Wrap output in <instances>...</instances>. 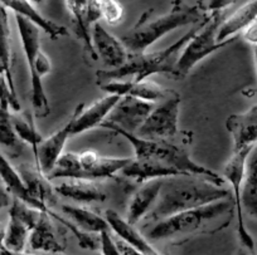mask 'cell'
Here are the masks:
<instances>
[{"label": "cell", "mask_w": 257, "mask_h": 255, "mask_svg": "<svg viewBox=\"0 0 257 255\" xmlns=\"http://www.w3.org/2000/svg\"><path fill=\"white\" fill-rule=\"evenodd\" d=\"M164 179H155L140 184V187L135 190L132 197L128 199L126 209V221L132 225H137L144 217L148 216L157 200L159 197Z\"/></svg>", "instance_id": "16"}, {"label": "cell", "mask_w": 257, "mask_h": 255, "mask_svg": "<svg viewBox=\"0 0 257 255\" xmlns=\"http://www.w3.org/2000/svg\"><path fill=\"white\" fill-rule=\"evenodd\" d=\"M207 17L199 11L198 7H177L170 13L152 21H149L148 13H145L134 28L123 34L121 42L128 53H144L155 42L170 32L189 24L201 23Z\"/></svg>", "instance_id": "5"}, {"label": "cell", "mask_w": 257, "mask_h": 255, "mask_svg": "<svg viewBox=\"0 0 257 255\" xmlns=\"http://www.w3.org/2000/svg\"><path fill=\"white\" fill-rule=\"evenodd\" d=\"M83 107H85L83 103L78 105L72 112V115L70 116L66 125L61 130L56 131L53 135L49 136L48 138L42 141L38 145V147L33 150L34 157H36V163L41 167V170L47 176L52 171V168L54 167L59 156L63 153L64 146H66L67 141L70 140V137H72L73 123H75L76 117H77V115Z\"/></svg>", "instance_id": "12"}, {"label": "cell", "mask_w": 257, "mask_h": 255, "mask_svg": "<svg viewBox=\"0 0 257 255\" xmlns=\"http://www.w3.org/2000/svg\"><path fill=\"white\" fill-rule=\"evenodd\" d=\"M203 22H201L196 28L190 29L179 41L173 43L168 48L157 52H149V53L147 52L137 54L128 53L127 62L123 66L111 69V71L97 72L96 77H97L98 84L110 81H120L126 77H133V81L140 82L148 79L154 74L175 76V64L178 61V54L187 46L188 42L196 36L197 32L203 26Z\"/></svg>", "instance_id": "3"}, {"label": "cell", "mask_w": 257, "mask_h": 255, "mask_svg": "<svg viewBox=\"0 0 257 255\" xmlns=\"http://www.w3.org/2000/svg\"><path fill=\"white\" fill-rule=\"evenodd\" d=\"M16 22L31 72L32 106L34 115L38 118H44L51 113L48 97L43 86V77L47 76L52 69L51 59L41 48L42 29L19 14H16Z\"/></svg>", "instance_id": "6"}, {"label": "cell", "mask_w": 257, "mask_h": 255, "mask_svg": "<svg viewBox=\"0 0 257 255\" xmlns=\"http://www.w3.org/2000/svg\"><path fill=\"white\" fill-rule=\"evenodd\" d=\"M46 255H63V254H46Z\"/></svg>", "instance_id": "48"}, {"label": "cell", "mask_w": 257, "mask_h": 255, "mask_svg": "<svg viewBox=\"0 0 257 255\" xmlns=\"http://www.w3.org/2000/svg\"><path fill=\"white\" fill-rule=\"evenodd\" d=\"M101 18L110 26L121 23L123 18V8L118 0H95Z\"/></svg>", "instance_id": "33"}, {"label": "cell", "mask_w": 257, "mask_h": 255, "mask_svg": "<svg viewBox=\"0 0 257 255\" xmlns=\"http://www.w3.org/2000/svg\"><path fill=\"white\" fill-rule=\"evenodd\" d=\"M11 115V111H4L0 108V146L19 155L24 142H22L14 130Z\"/></svg>", "instance_id": "31"}, {"label": "cell", "mask_w": 257, "mask_h": 255, "mask_svg": "<svg viewBox=\"0 0 257 255\" xmlns=\"http://www.w3.org/2000/svg\"><path fill=\"white\" fill-rule=\"evenodd\" d=\"M100 88L108 95L117 96H132V97L140 98L148 102L157 103L158 101H163L172 93L173 90L162 87L160 84L150 81L149 78L144 81H110L100 84Z\"/></svg>", "instance_id": "14"}, {"label": "cell", "mask_w": 257, "mask_h": 255, "mask_svg": "<svg viewBox=\"0 0 257 255\" xmlns=\"http://www.w3.org/2000/svg\"><path fill=\"white\" fill-rule=\"evenodd\" d=\"M115 240H116V244H117L121 255H145V254H143V252L138 251V250L134 249L132 245H128L127 242H125L122 239H120L118 236H115Z\"/></svg>", "instance_id": "37"}, {"label": "cell", "mask_w": 257, "mask_h": 255, "mask_svg": "<svg viewBox=\"0 0 257 255\" xmlns=\"http://www.w3.org/2000/svg\"><path fill=\"white\" fill-rule=\"evenodd\" d=\"M18 171L28 189L29 194L34 200L42 204L43 206L51 209V206L57 204L58 201V194L51 180L41 170L38 165H29L23 163L18 167Z\"/></svg>", "instance_id": "15"}, {"label": "cell", "mask_w": 257, "mask_h": 255, "mask_svg": "<svg viewBox=\"0 0 257 255\" xmlns=\"http://www.w3.org/2000/svg\"><path fill=\"white\" fill-rule=\"evenodd\" d=\"M253 54H254V63H256V69H257V44L253 46Z\"/></svg>", "instance_id": "43"}, {"label": "cell", "mask_w": 257, "mask_h": 255, "mask_svg": "<svg viewBox=\"0 0 257 255\" xmlns=\"http://www.w3.org/2000/svg\"><path fill=\"white\" fill-rule=\"evenodd\" d=\"M0 180L6 185L9 192L13 195V197H18V199L23 200L24 202L36 207V209L41 210V211H48L49 210L48 207L39 204L37 200H34L31 196L21 174H19L18 168H16L12 165L11 161L6 157V155L2 151H0Z\"/></svg>", "instance_id": "25"}, {"label": "cell", "mask_w": 257, "mask_h": 255, "mask_svg": "<svg viewBox=\"0 0 257 255\" xmlns=\"http://www.w3.org/2000/svg\"><path fill=\"white\" fill-rule=\"evenodd\" d=\"M226 128L233 140V151L253 148L257 143V103L244 113L229 116Z\"/></svg>", "instance_id": "17"}, {"label": "cell", "mask_w": 257, "mask_h": 255, "mask_svg": "<svg viewBox=\"0 0 257 255\" xmlns=\"http://www.w3.org/2000/svg\"><path fill=\"white\" fill-rule=\"evenodd\" d=\"M154 107V102H148L132 96H121L120 101L112 108L105 122L135 135Z\"/></svg>", "instance_id": "10"}, {"label": "cell", "mask_w": 257, "mask_h": 255, "mask_svg": "<svg viewBox=\"0 0 257 255\" xmlns=\"http://www.w3.org/2000/svg\"><path fill=\"white\" fill-rule=\"evenodd\" d=\"M222 22H223V12L209 14L207 17L201 29L182 49V54L178 57L177 64H175L174 77L182 78V77L188 76L189 72L199 62L207 58L209 54L231 44L237 38V37H234V38L227 39L224 42L217 41V33H218Z\"/></svg>", "instance_id": "7"}, {"label": "cell", "mask_w": 257, "mask_h": 255, "mask_svg": "<svg viewBox=\"0 0 257 255\" xmlns=\"http://www.w3.org/2000/svg\"><path fill=\"white\" fill-rule=\"evenodd\" d=\"M63 181L54 186L58 196L78 202H103L107 199L106 192L96 181L86 179H61Z\"/></svg>", "instance_id": "21"}, {"label": "cell", "mask_w": 257, "mask_h": 255, "mask_svg": "<svg viewBox=\"0 0 257 255\" xmlns=\"http://www.w3.org/2000/svg\"><path fill=\"white\" fill-rule=\"evenodd\" d=\"M253 148H242V150L233 151L232 157L227 161L223 167V176L227 181L229 182L233 192V201L234 207L237 211V232H238V239L243 247H246L252 255L254 254V244L256 241L251 234L247 230L243 220V209H242L241 202V189L243 184L244 174H246L247 161H248L249 155H251Z\"/></svg>", "instance_id": "9"}, {"label": "cell", "mask_w": 257, "mask_h": 255, "mask_svg": "<svg viewBox=\"0 0 257 255\" xmlns=\"http://www.w3.org/2000/svg\"><path fill=\"white\" fill-rule=\"evenodd\" d=\"M8 11L9 9L0 2V74L7 77L11 88L16 92V83L12 72V32Z\"/></svg>", "instance_id": "26"}, {"label": "cell", "mask_w": 257, "mask_h": 255, "mask_svg": "<svg viewBox=\"0 0 257 255\" xmlns=\"http://www.w3.org/2000/svg\"><path fill=\"white\" fill-rule=\"evenodd\" d=\"M229 196V191L208 177L178 175L164 179L157 204L148 214V220L159 221L170 215L212 204Z\"/></svg>", "instance_id": "1"}, {"label": "cell", "mask_w": 257, "mask_h": 255, "mask_svg": "<svg viewBox=\"0 0 257 255\" xmlns=\"http://www.w3.org/2000/svg\"><path fill=\"white\" fill-rule=\"evenodd\" d=\"M31 2H32V3H33V4H38V3H41L42 0H31Z\"/></svg>", "instance_id": "46"}, {"label": "cell", "mask_w": 257, "mask_h": 255, "mask_svg": "<svg viewBox=\"0 0 257 255\" xmlns=\"http://www.w3.org/2000/svg\"><path fill=\"white\" fill-rule=\"evenodd\" d=\"M0 255H33V254H28V252H26V251H23V252L11 251V250L7 249L6 246H0Z\"/></svg>", "instance_id": "41"}, {"label": "cell", "mask_w": 257, "mask_h": 255, "mask_svg": "<svg viewBox=\"0 0 257 255\" xmlns=\"http://www.w3.org/2000/svg\"><path fill=\"white\" fill-rule=\"evenodd\" d=\"M0 108L11 112L21 111V103L17 93L11 88V84L4 74H0Z\"/></svg>", "instance_id": "34"}, {"label": "cell", "mask_w": 257, "mask_h": 255, "mask_svg": "<svg viewBox=\"0 0 257 255\" xmlns=\"http://www.w3.org/2000/svg\"><path fill=\"white\" fill-rule=\"evenodd\" d=\"M100 127L113 131V132L118 133L123 138H126L134 148L135 158L157 161L163 165L175 168L184 175H197V176L208 177L212 181L223 185V179L218 174L199 165L196 161H193L184 148L174 145L170 141L147 140V138H142L134 133H128L125 130H121L117 126L106 122H103Z\"/></svg>", "instance_id": "4"}, {"label": "cell", "mask_w": 257, "mask_h": 255, "mask_svg": "<svg viewBox=\"0 0 257 255\" xmlns=\"http://www.w3.org/2000/svg\"><path fill=\"white\" fill-rule=\"evenodd\" d=\"M246 174L249 175V176H251L252 179H253L254 181H256V184H257V162L252 161L251 158H249V160L247 161Z\"/></svg>", "instance_id": "40"}, {"label": "cell", "mask_w": 257, "mask_h": 255, "mask_svg": "<svg viewBox=\"0 0 257 255\" xmlns=\"http://www.w3.org/2000/svg\"><path fill=\"white\" fill-rule=\"evenodd\" d=\"M120 98L121 96L108 95L106 97L95 101L87 108L83 107L76 117L75 123H73L72 136L81 135L88 130L100 127L105 122V120L110 115L116 103L120 101Z\"/></svg>", "instance_id": "19"}, {"label": "cell", "mask_w": 257, "mask_h": 255, "mask_svg": "<svg viewBox=\"0 0 257 255\" xmlns=\"http://www.w3.org/2000/svg\"><path fill=\"white\" fill-rule=\"evenodd\" d=\"M103 217L106 219L107 224L110 225L113 234L120 237V239H122L125 242H127L128 245H132L138 251L143 252L145 255H160L159 251L153 246L152 242L145 237V235L138 231L134 225L128 224L126 219L121 217L116 211L106 210Z\"/></svg>", "instance_id": "20"}, {"label": "cell", "mask_w": 257, "mask_h": 255, "mask_svg": "<svg viewBox=\"0 0 257 255\" xmlns=\"http://www.w3.org/2000/svg\"><path fill=\"white\" fill-rule=\"evenodd\" d=\"M11 117L14 130H16L17 135L21 138L22 142L28 143L29 146L33 147V150L38 147V145L43 141V138L37 131L32 116L21 115L19 112H12Z\"/></svg>", "instance_id": "30"}, {"label": "cell", "mask_w": 257, "mask_h": 255, "mask_svg": "<svg viewBox=\"0 0 257 255\" xmlns=\"http://www.w3.org/2000/svg\"><path fill=\"white\" fill-rule=\"evenodd\" d=\"M98 235H100V247L102 255H121L117 244H116L112 230L102 231Z\"/></svg>", "instance_id": "36"}, {"label": "cell", "mask_w": 257, "mask_h": 255, "mask_svg": "<svg viewBox=\"0 0 257 255\" xmlns=\"http://www.w3.org/2000/svg\"><path fill=\"white\" fill-rule=\"evenodd\" d=\"M66 4L75 22L76 33L85 43L86 51L88 52L91 58L97 59V54L93 49L92 39H91L90 26L87 24L88 2L87 0H66Z\"/></svg>", "instance_id": "28"}, {"label": "cell", "mask_w": 257, "mask_h": 255, "mask_svg": "<svg viewBox=\"0 0 257 255\" xmlns=\"http://www.w3.org/2000/svg\"><path fill=\"white\" fill-rule=\"evenodd\" d=\"M251 160H252V161H254V162H257V150H256V152H254L253 157H252Z\"/></svg>", "instance_id": "45"}, {"label": "cell", "mask_w": 257, "mask_h": 255, "mask_svg": "<svg viewBox=\"0 0 257 255\" xmlns=\"http://www.w3.org/2000/svg\"><path fill=\"white\" fill-rule=\"evenodd\" d=\"M257 21V0H248L237 9L232 16L222 22L217 33V41L224 42L243 33L251 24Z\"/></svg>", "instance_id": "24"}, {"label": "cell", "mask_w": 257, "mask_h": 255, "mask_svg": "<svg viewBox=\"0 0 257 255\" xmlns=\"http://www.w3.org/2000/svg\"><path fill=\"white\" fill-rule=\"evenodd\" d=\"M12 196L13 195L9 192V190L7 189L6 185L3 182H0V210L4 209V207L11 206L12 204Z\"/></svg>", "instance_id": "38"}, {"label": "cell", "mask_w": 257, "mask_h": 255, "mask_svg": "<svg viewBox=\"0 0 257 255\" xmlns=\"http://www.w3.org/2000/svg\"><path fill=\"white\" fill-rule=\"evenodd\" d=\"M9 11L13 12L14 14H19V16L24 17V18L29 19L33 22L36 26H38L42 31L46 34H48L52 39H57L59 37L67 36V29L63 26L54 23V22L49 21V19L44 18L34 4L31 0H0Z\"/></svg>", "instance_id": "23"}, {"label": "cell", "mask_w": 257, "mask_h": 255, "mask_svg": "<svg viewBox=\"0 0 257 255\" xmlns=\"http://www.w3.org/2000/svg\"><path fill=\"white\" fill-rule=\"evenodd\" d=\"M237 0H198V9L202 13H221L233 6Z\"/></svg>", "instance_id": "35"}, {"label": "cell", "mask_w": 257, "mask_h": 255, "mask_svg": "<svg viewBox=\"0 0 257 255\" xmlns=\"http://www.w3.org/2000/svg\"><path fill=\"white\" fill-rule=\"evenodd\" d=\"M61 210L71 221L75 222L80 229L85 230V231L100 234L102 231L111 230L105 217L87 207L75 206V205H61Z\"/></svg>", "instance_id": "27"}, {"label": "cell", "mask_w": 257, "mask_h": 255, "mask_svg": "<svg viewBox=\"0 0 257 255\" xmlns=\"http://www.w3.org/2000/svg\"><path fill=\"white\" fill-rule=\"evenodd\" d=\"M126 179L134 180L138 184H144L155 179H167L170 176L184 175L175 168L167 165L145 158H133V161L126 167L121 170Z\"/></svg>", "instance_id": "22"}, {"label": "cell", "mask_w": 257, "mask_h": 255, "mask_svg": "<svg viewBox=\"0 0 257 255\" xmlns=\"http://www.w3.org/2000/svg\"><path fill=\"white\" fill-rule=\"evenodd\" d=\"M7 234V225L0 222V246H4V239Z\"/></svg>", "instance_id": "42"}, {"label": "cell", "mask_w": 257, "mask_h": 255, "mask_svg": "<svg viewBox=\"0 0 257 255\" xmlns=\"http://www.w3.org/2000/svg\"><path fill=\"white\" fill-rule=\"evenodd\" d=\"M134 157H107L92 150L78 153V167L72 179H86L97 181L108 179L121 171Z\"/></svg>", "instance_id": "11"}, {"label": "cell", "mask_w": 257, "mask_h": 255, "mask_svg": "<svg viewBox=\"0 0 257 255\" xmlns=\"http://www.w3.org/2000/svg\"><path fill=\"white\" fill-rule=\"evenodd\" d=\"M91 39L97 58H100L108 68H118L127 62L128 52L121 39H117L106 31L100 22L92 24Z\"/></svg>", "instance_id": "13"}, {"label": "cell", "mask_w": 257, "mask_h": 255, "mask_svg": "<svg viewBox=\"0 0 257 255\" xmlns=\"http://www.w3.org/2000/svg\"><path fill=\"white\" fill-rule=\"evenodd\" d=\"M253 255H257V242L254 244V254Z\"/></svg>", "instance_id": "47"}, {"label": "cell", "mask_w": 257, "mask_h": 255, "mask_svg": "<svg viewBox=\"0 0 257 255\" xmlns=\"http://www.w3.org/2000/svg\"><path fill=\"white\" fill-rule=\"evenodd\" d=\"M243 38L246 39L248 43L256 46L257 44V21L254 22L253 24H251V26L243 32Z\"/></svg>", "instance_id": "39"}, {"label": "cell", "mask_w": 257, "mask_h": 255, "mask_svg": "<svg viewBox=\"0 0 257 255\" xmlns=\"http://www.w3.org/2000/svg\"><path fill=\"white\" fill-rule=\"evenodd\" d=\"M31 231L32 229L26 222L17 219L16 216L9 215V221L7 224L6 239H4V246L8 250H11V251H26Z\"/></svg>", "instance_id": "29"}, {"label": "cell", "mask_w": 257, "mask_h": 255, "mask_svg": "<svg viewBox=\"0 0 257 255\" xmlns=\"http://www.w3.org/2000/svg\"><path fill=\"white\" fill-rule=\"evenodd\" d=\"M48 212L53 219L58 220L61 224L64 225V227H67L70 231H72V234L75 235L76 239L78 240V244H80L81 247H83V249H88V250H96L98 246H100V235H98V236H95V232H88V231H85V230L80 229V227H78L75 222L71 221L68 217L61 216V215L52 211L51 209L48 210Z\"/></svg>", "instance_id": "32"}, {"label": "cell", "mask_w": 257, "mask_h": 255, "mask_svg": "<svg viewBox=\"0 0 257 255\" xmlns=\"http://www.w3.org/2000/svg\"><path fill=\"white\" fill-rule=\"evenodd\" d=\"M236 255H247V254H246V251H244L243 249H239L238 251H237Z\"/></svg>", "instance_id": "44"}, {"label": "cell", "mask_w": 257, "mask_h": 255, "mask_svg": "<svg viewBox=\"0 0 257 255\" xmlns=\"http://www.w3.org/2000/svg\"><path fill=\"white\" fill-rule=\"evenodd\" d=\"M28 245L33 251L44 254H62L66 247L64 240L59 236L48 211H42L38 222L29 234Z\"/></svg>", "instance_id": "18"}, {"label": "cell", "mask_w": 257, "mask_h": 255, "mask_svg": "<svg viewBox=\"0 0 257 255\" xmlns=\"http://www.w3.org/2000/svg\"><path fill=\"white\" fill-rule=\"evenodd\" d=\"M234 209L233 199L228 200V197H226L159 220L148 229L144 235L149 241H162L182 239L202 232L217 231L226 227L222 224H217L218 220L229 221Z\"/></svg>", "instance_id": "2"}, {"label": "cell", "mask_w": 257, "mask_h": 255, "mask_svg": "<svg viewBox=\"0 0 257 255\" xmlns=\"http://www.w3.org/2000/svg\"><path fill=\"white\" fill-rule=\"evenodd\" d=\"M180 95L172 91L167 98L155 106L135 135L147 140L170 141L179 132Z\"/></svg>", "instance_id": "8"}]
</instances>
